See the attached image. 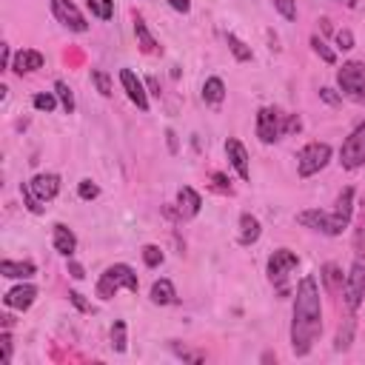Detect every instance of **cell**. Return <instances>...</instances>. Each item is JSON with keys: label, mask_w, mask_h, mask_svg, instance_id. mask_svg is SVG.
Returning <instances> with one entry per match:
<instances>
[{"label": "cell", "mask_w": 365, "mask_h": 365, "mask_svg": "<svg viewBox=\"0 0 365 365\" xmlns=\"http://www.w3.org/2000/svg\"><path fill=\"white\" fill-rule=\"evenodd\" d=\"M322 334V297H319V282L314 274H305L297 282L294 291V308H291V354L294 356H308L314 342Z\"/></svg>", "instance_id": "1"}, {"label": "cell", "mask_w": 365, "mask_h": 365, "mask_svg": "<svg viewBox=\"0 0 365 365\" xmlns=\"http://www.w3.org/2000/svg\"><path fill=\"white\" fill-rule=\"evenodd\" d=\"M117 291H131V294L140 291L137 271H134L128 262H114V265H108V268L97 277V285H94V297H97V299L108 302L111 297H117Z\"/></svg>", "instance_id": "2"}, {"label": "cell", "mask_w": 365, "mask_h": 365, "mask_svg": "<svg viewBox=\"0 0 365 365\" xmlns=\"http://www.w3.org/2000/svg\"><path fill=\"white\" fill-rule=\"evenodd\" d=\"M299 265V257L297 251L291 248H274L268 254V262H265V274H268V282L274 285V291L279 297H288L291 294V271Z\"/></svg>", "instance_id": "3"}, {"label": "cell", "mask_w": 365, "mask_h": 365, "mask_svg": "<svg viewBox=\"0 0 365 365\" xmlns=\"http://www.w3.org/2000/svg\"><path fill=\"white\" fill-rule=\"evenodd\" d=\"M362 299H365V254H354L342 285V302L351 314H356L362 308Z\"/></svg>", "instance_id": "4"}, {"label": "cell", "mask_w": 365, "mask_h": 365, "mask_svg": "<svg viewBox=\"0 0 365 365\" xmlns=\"http://www.w3.org/2000/svg\"><path fill=\"white\" fill-rule=\"evenodd\" d=\"M331 157H334V151H331L328 143H319V140L305 143V145L297 151V174H299L302 180H308V177L319 174V171L331 163Z\"/></svg>", "instance_id": "5"}, {"label": "cell", "mask_w": 365, "mask_h": 365, "mask_svg": "<svg viewBox=\"0 0 365 365\" xmlns=\"http://www.w3.org/2000/svg\"><path fill=\"white\" fill-rule=\"evenodd\" d=\"M336 86H339V94L351 97L354 103H365V63L345 60L336 68Z\"/></svg>", "instance_id": "6"}, {"label": "cell", "mask_w": 365, "mask_h": 365, "mask_svg": "<svg viewBox=\"0 0 365 365\" xmlns=\"http://www.w3.org/2000/svg\"><path fill=\"white\" fill-rule=\"evenodd\" d=\"M339 165L345 171H356L365 165V120L351 128V134L342 140L339 148Z\"/></svg>", "instance_id": "7"}, {"label": "cell", "mask_w": 365, "mask_h": 365, "mask_svg": "<svg viewBox=\"0 0 365 365\" xmlns=\"http://www.w3.org/2000/svg\"><path fill=\"white\" fill-rule=\"evenodd\" d=\"M285 134V114L277 106H262L257 111V137L262 145H274Z\"/></svg>", "instance_id": "8"}, {"label": "cell", "mask_w": 365, "mask_h": 365, "mask_svg": "<svg viewBox=\"0 0 365 365\" xmlns=\"http://www.w3.org/2000/svg\"><path fill=\"white\" fill-rule=\"evenodd\" d=\"M356 191H354V185H345L339 194H336V200H334V208L328 211L331 214V237H342V231H348V225H351V217H354V208H356Z\"/></svg>", "instance_id": "9"}, {"label": "cell", "mask_w": 365, "mask_h": 365, "mask_svg": "<svg viewBox=\"0 0 365 365\" xmlns=\"http://www.w3.org/2000/svg\"><path fill=\"white\" fill-rule=\"evenodd\" d=\"M48 6H51V14H54V20H57L63 29H68V31H77V34L88 31V23H86L83 11L77 9V3H71V0H48Z\"/></svg>", "instance_id": "10"}, {"label": "cell", "mask_w": 365, "mask_h": 365, "mask_svg": "<svg viewBox=\"0 0 365 365\" xmlns=\"http://www.w3.org/2000/svg\"><path fill=\"white\" fill-rule=\"evenodd\" d=\"M120 86L125 91V97L140 108V111H148L151 108V100H148V88H145V80H140L131 68H120Z\"/></svg>", "instance_id": "11"}, {"label": "cell", "mask_w": 365, "mask_h": 365, "mask_svg": "<svg viewBox=\"0 0 365 365\" xmlns=\"http://www.w3.org/2000/svg\"><path fill=\"white\" fill-rule=\"evenodd\" d=\"M200 208H202L200 191L191 188V185H180V188H177V200H174V214H177V220H180V222L194 220V217L200 214Z\"/></svg>", "instance_id": "12"}, {"label": "cell", "mask_w": 365, "mask_h": 365, "mask_svg": "<svg viewBox=\"0 0 365 365\" xmlns=\"http://www.w3.org/2000/svg\"><path fill=\"white\" fill-rule=\"evenodd\" d=\"M60 174L57 171H40V174H34L31 180H29V188L34 191V197L46 205V202H51L57 194H60Z\"/></svg>", "instance_id": "13"}, {"label": "cell", "mask_w": 365, "mask_h": 365, "mask_svg": "<svg viewBox=\"0 0 365 365\" xmlns=\"http://www.w3.org/2000/svg\"><path fill=\"white\" fill-rule=\"evenodd\" d=\"M37 299V285H31L29 279H20L14 288H9L3 294V305L6 308H14V311H29Z\"/></svg>", "instance_id": "14"}, {"label": "cell", "mask_w": 365, "mask_h": 365, "mask_svg": "<svg viewBox=\"0 0 365 365\" xmlns=\"http://www.w3.org/2000/svg\"><path fill=\"white\" fill-rule=\"evenodd\" d=\"M225 157H228L231 168L237 171V177H240L242 182H248V180H251V163H248L245 145H242L237 137H228V140H225Z\"/></svg>", "instance_id": "15"}, {"label": "cell", "mask_w": 365, "mask_h": 365, "mask_svg": "<svg viewBox=\"0 0 365 365\" xmlns=\"http://www.w3.org/2000/svg\"><path fill=\"white\" fill-rule=\"evenodd\" d=\"M46 66V57H43V51H37V48H20L17 54H14V63H11V71L14 74H34V71H40Z\"/></svg>", "instance_id": "16"}, {"label": "cell", "mask_w": 365, "mask_h": 365, "mask_svg": "<svg viewBox=\"0 0 365 365\" xmlns=\"http://www.w3.org/2000/svg\"><path fill=\"white\" fill-rule=\"evenodd\" d=\"M297 222L308 231H319V234L331 237V214L325 208H305L297 214Z\"/></svg>", "instance_id": "17"}, {"label": "cell", "mask_w": 365, "mask_h": 365, "mask_svg": "<svg viewBox=\"0 0 365 365\" xmlns=\"http://www.w3.org/2000/svg\"><path fill=\"white\" fill-rule=\"evenodd\" d=\"M51 245H54V251L60 254V257H74V251H77V234L66 225V222H57L54 228H51Z\"/></svg>", "instance_id": "18"}, {"label": "cell", "mask_w": 365, "mask_h": 365, "mask_svg": "<svg viewBox=\"0 0 365 365\" xmlns=\"http://www.w3.org/2000/svg\"><path fill=\"white\" fill-rule=\"evenodd\" d=\"M134 37H137V46H140L143 54H151V57H160L163 54V46L157 43V37L151 34L148 23L140 14H134Z\"/></svg>", "instance_id": "19"}, {"label": "cell", "mask_w": 365, "mask_h": 365, "mask_svg": "<svg viewBox=\"0 0 365 365\" xmlns=\"http://www.w3.org/2000/svg\"><path fill=\"white\" fill-rule=\"evenodd\" d=\"M37 274V265L31 259H3L0 262V277L6 279H31Z\"/></svg>", "instance_id": "20"}, {"label": "cell", "mask_w": 365, "mask_h": 365, "mask_svg": "<svg viewBox=\"0 0 365 365\" xmlns=\"http://www.w3.org/2000/svg\"><path fill=\"white\" fill-rule=\"evenodd\" d=\"M259 234H262L259 220H257L254 214L242 211V214H240V234H237V242H240L242 248H248V245H254V242L259 240Z\"/></svg>", "instance_id": "21"}, {"label": "cell", "mask_w": 365, "mask_h": 365, "mask_svg": "<svg viewBox=\"0 0 365 365\" xmlns=\"http://www.w3.org/2000/svg\"><path fill=\"white\" fill-rule=\"evenodd\" d=\"M319 282L328 294H339L342 285H345V274H342V265L339 262H325L319 268Z\"/></svg>", "instance_id": "22"}, {"label": "cell", "mask_w": 365, "mask_h": 365, "mask_svg": "<svg viewBox=\"0 0 365 365\" xmlns=\"http://www.w3.org/2000/svg\"><path fill=\"white\" fill-rule=\"evenodd\" d=\"M148 299H151L154 305H174V302H177V288H174V282H171L168 277L154 279V282H151V291H148Z\"/></svg>", "instance_id": "23"}, {"label": "cell", "mask_w": 365, "mask_h": 365, "mask_svg": "<svg viewBox=\"0 0 365 365\" xmlns=\"http://www.w3.org/2000/svg\"><path fill=\"white\" fill-rule=\"evenodd\" d=\"M354 334H356V314H345V319L339 322V328H336V339H334V351L336 354H345L348 348H351V342H354Z\"/></svg>", "instance_id": "24"}, {"label": "cell", "mask_w": 365, "mask_h": 365, "mask_svg": "<svg viewBox=\"0 0 365 365\" xmlns=\"http://www.w3.org/2000/svg\"><path fill=\"white\" fill-rule=\"evenodd\" d=\"M225 83H222V77H205V83H202V100L208 103V106H222V100H225Z\"/></svg>", "instance_id": "25"}, {"label": "cell", "mask_w": 365, "mask_h": 365, "mask_svg": "<svg viewBox=\"0 0 365 365\" xmlns=\"http://www.w3.org/2000/svg\"><path fill=\"white\" fill-rule=\"evenodd\" d=\"M225 43H228V51L234 54V60H237V63H248V60H254L251 46H248L245 40H240L234 31H228V34H225Z\"/></svg>", "instance_id": "26"}, {"label": "cell", "mask_w": 365, "mask_h": 365, "mask_svg": "<svg viewBox=\"0 0 365 365\" xmlns=\"http://www.w3.org/2000/svg\"><path fill=\"white\" fill-rule=\"evenodd\" d=\"M54 94H57V100H60V108L66 111V114H74V108H77V103H74V91L68 88V83L66 80H54Z\"/></svg>", "instance_id": "27"}, {"label": "cell", "mask_w": 365, "mask_h": 365, "mask_svg": "<svg viewBox=\"0 0 365 365\" xmlns=\"http://www.w3.org/2000/svg\"><path fill=\"white\" fill-rule=\"evenodd\" d=\"M125 319H114V325H111V348H114V354H125L128 351V336H125Z\"/></svg>", "instance_id": "28"}, {"label": "cell", "mask_w": 365, "mask_h": 365, "mask_svg": "<svg viewBox=\"0 0 365 365\" xmlns=\"http://www.w3.org/2000/svg\"><path fill=\"white\" fill-rule=\"evenodd\" d=\"M86 6L97 20H111L114 17V0H86Z\"/></svg>", "instance_id": "29"}, {"label": "cell", "mask_w": 365, "mask_h": 365, "mask_svg": "<svg viewBox=\"0 0 365 365\" xmlns=\"http://www.w3.org/2000/svg\"><path fill=\"white\" fill-rule=\"evenodd\" d=\"M308 43H311V48H314V54H317V57H319L322 63H328V66H334V63H336V54H334V51L328 48V43H325L322 37H317V34H311V40H308Z\"/></svg>", "instance_id": "30"}, {"label": "cell", "mask_w": 365, "mask_h": 365, "mask_svg": "<svg viewBox=\"0 0 365 365\" xmlns=\"http://www.w3.org/2000/svg\"><path fill=\"white\" fill-rule=\"evenodd\" d=\"M91 83H94V88L100 91V97H111V74L108 71H103V68H91Z\"/></svg>", "instance_id": "31"}, {"label": "cell", "mask_w": 365, "mask_h": 365, "mask_svg": "<svg viewBox=\"0 0 365 365\" xmlns=\"http://www.w3.org/2000/svg\"><path fill=\"white\" fill-rule=\"evenodd\" d=\"M57 103H60V100H57V94H54V91H40V94H34V97H31V106H34L37 111H46V114H48V111H54V108H57Z\"/></svg>", "instance_id": "32"}, {"label": "cell", "mask_w": 365, "mask_h": 365, "mask_svg": "<svg viewBox=\"0 0 365 365\" xmlns=\"http://www.w3.org/2000/svg\"><path fill=\"white\" fill-rule=\"evenodd\" d=\"M140 254H143V262H145L148 268H157V265H163V259H165L163 248H160V245H154V242H145Z\"/></svg>", "instance_id": "33"}, {"label": "cell", "mask_w": 365, "mask_h": 365, "mask_svg": "<svg viewBox=\"0 0 365 365\" xmlns=\"http://www.w3.org/2000/svg\"><path fill=\"white\" fill-rule=\"evenodd\" d=\"M171 351H174V356L177 359H182V362H202L205 359V354L202 351H194V348H188V345H180V342H171Z\"/></svg>", "instance_id": "34"}, {"label": "cell", "mask_w": 365, "mask_h": 365, "mask_svg": "<svg viewBox=\"0 0 365 365\" xmlns=\"http://www.w3.org/2000/svg\"><path fill=\"white\" fill-rule=\"evenodd\" d=\"M77 197H80V200H86V202H91V200H97V197H100V185H97L94 180H88V177H86V180H80V182H77Z\"/></svg>", "instance_id": "35"}, {"label": "cell", "mask_w": 365, "mask_h": 365, "mask_svg": "<svg viewBox=\"0 0 365 365\" xmlns=\"http://www.w3.org/2000/svg\"><path fill=\"white\" fill-rule=\"evenodd\" d=\"M20 197H23V205H26L31 214H43V202L34 197V191L29 188V182H20Z\"/></svg>", "instance_id": "36"}, {"label": "cell", "mask_w": 365, "mask_h": 365, "mask_svg": "<svg viewBox=\"0 0 365 365\" xmlns=\"http://www.w3.org/2000/svg\"><path fill=\"white\" fill-rule=\"evenodd\" d=\"M354 254H365V211L356 217V228H354Z\"/></svg>", "instance_id": "37"}, {"label": "cell", "mask_w": 365, "mask_h": 365, "mask_svg": "<svg viewBox=\"0 0 365 365\" xmlns=\"http://www.w3.org/2000/svg\"><path fill=\"white\" fill-rule=\"evenodd\" d=\"M271 3H274V9L282 14V20H288V23L297 20V0H271Z\"/></svg>", "instance_id": "38"}, {"label": "cell", "mask_w": 365, "mask_h": 365, "mask_svg": "<svg viewBox=\"0 0 365 365\" xmlns=\"http://www.w3.org/2000/svg\"><path fill=\"white\" fill-rule=\"evenodd\" d=\"M0 348H3V365H9V362H11V354H14L11 328H3V331H0Z\"/></svg>", "instance_id": "39"}, {"label": "cell", "mask_w": 365, "mask_h": 365, "mask_svg": "<svg viewBox=\"0 0 365 365\" xmlns=\"http://www.w3.org/2000/svg\"><path fill=\"white\" fill-rule=\"evenodd\" d=\"M334 40H336V48H342V51H351V48L356 46V40H354V31H351V29H336Z\"/></svg>", "instance_id": "40"}, {"label": "cell", "mask_w": 365, "mask_h": 365, "mask_svg": "<svg viewBox=\"0 0 365 365\" xmlns=\"http://www.w3.org/2000/svg\"><path fill=\"white\" fill-rule=\"evenodd\" d=\"M11 63H14V54H11V46L3 40L0 43V71H11Z\"/></svg>", "instance_id": "41"}, {"label": "cell", "mask_w": 365, "mask_h": 365, "mask_svg": "<svg viewBox=\"0 0 365 365\" xmlns=\"http://www.w3.org/2000/svg\"><path fill=\"white\" fill-rule=\"evenodd\" d=\"M211 180H214V188H217V191L231 194V180H228L222 171H211Z\"/></svg>", "instance_id": "42"}, {"label": "cell", "mask_w": 365, "mask_h": 365, "mask_svg": "<svg viewBox=\"0 0 365 365\" xmlns=\"http://www.w3.org/2000/svg\"><path fill=\"white\" fill-rule=\"evenodd\" d=\"M68 302H71L77 311H83V314H88V311H91V302H86L80 291H68Z\"/></svg>", "instance_id": "43"}, {"label": "cell", "mask_w": 365, "mask_h": 365, "mask_svg": "<svg viewBox=\"0 0 365 365\" xmlns=\"http://www.w3.org/2000/svg\"><path fill=\"white\" fill-rule=\"evenodd\" d=\"M319 97H322L325 103H331V106H339V103H342V94H336V91H334V88H328V86H322V88H319Z\"/></svg>", "instance_id": "44"}, {"label": "cell", "mask_w": 365, "mask_h": 365, "mask_svg": "<svg viewBox=\"0 0 365 365\" xmlns=\"http://www.w3.org/2000/svg\"><path fill=\"white\" fill-rule=\"evenodd\" d=\"M299 128H302L299 114H285V134H297Z\"/></svg>", "instance_id": "45"}, {"label": "cell", "mask_w": 365, "mask_h": 365, "mask_svg": "<svg viewBox=\"0 0 365 365\" xmlns=\"http://www.w3.org/2000/svg\"><path fill=\"white\" fill-rule=\"evenodd\" d=\"M66 271H68V277H71V279H86V268H83L80 262H74L71 257H68V265H66Z\"/></svg>", "instance_id": "46"}, {"label": "cell", "mask_w": 365, "mask_h": 365, "mask_svg": "<svg viewBox=\"0 0 365 365\" xmlns=\"http://www.w3.org/2000/svg\"><path fill=\"white\" fill-rule=\"evenodd\" d=\"M168 6L174 11H180V14H188L191 11V0H168Z\"/></svg>", "instance_id": "47"}, {"label": "cell", "mask_w": 365, "mask_h": 365, "mask_svg": "<svg viewBox=\"0 0 365 365\" xmlns=\"http://www.w3.org/2000/svg\"><path fill=\"white\" fill-rule=\"evenodd\" d=\"M145 88H148L151 97H160V83H157V77H145Z\"/></svg>", "instance_id": "48"}, {"label": "cell", "mask_w": 365, "mask_h": 365, "mask_svg": "<svg viewBox=\"0 0 365 365\" xmlns=\"http://www.w3.org/2000/svg\"><path fill=\"white\" fill-rule=\"evenodd\" d=\"M165 143H168V151H171V154H177V134H174L171 128L165 131Z\"/></svg>", "instance_id": "49"}, {"label": "cell", "mask_w": 365, "mask_h": 365, "mask_svg": "<svg viewBox=\"0 0 365 365\" xmlns=\"http://www.w3.org/2000/svg\"><path fill=\"white\" fill-rule=\"evenodd\" d=\"M259 362H277V354H271V351H265V354L259 356Z\"/></svg>", "instance_id": "50"}, {"label": "cell", "mask_w": 365, "mask_h": 365, "mask_svg": "<svg viewBox=\"0 0 365 365\" xmlns=\"http://www.w3.org/2000/svg\"><path fill=\"white\" fill-rule=\"evenodd\" d=\"M339 3H345L348 9H356V0H339Z\"/></svg>", "instance_id": "51"}]
</instances>
